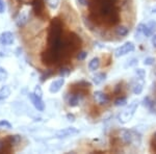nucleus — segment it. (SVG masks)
Returning a JSON list of instances; mask_svg holds the SVG:
<instances>
[{"label": "nucleus", "mask_w": 156, "mask_h": 154, "mask_svg": "<svg viewBox=\"0 0 156 154\" xmlns=\"http://www.w3.org/2000/svg\"><path fill=\"white\" fill-rule=\"evenodd\" d=\"M144 90V79H140V81H137L133 83V87H132V92L133 94L135 95H140V93L143 92Z\"/></svg>", "instance_id": "f3484780"}, {"label": "nucleus", "mask_w": 156, "mask_h": 154, "mask_svg": "<svg viewBox=\"0 0 156 154\" xmlns=\"http://www.w3.org/2000/svg\"><path fill=\"white\" fill-rule=\"evenodd\" d=\"M62 59V53L58 50H55L53 48H48L47 50L41 53V60L43 64L46 66H53L56 65L59 60Z\"/></svg>", "instance_id": "f03ea898"}, {"label": "nucleus", "mask_w": 156, "mask_h": 154, "mask_svg": "<svg viewBox=\"0 0 156 154\" xmlns=\"http://www.w3.org/2000/svg\"><path fill=\"white\" fill-rule=\"evenodd\" d=\"M137 106H138L137 101H133L131 104H129V106H128L122 113H120V115H119V121H120V122L123 123V124L129 122V121L132 119L133 115L135 113V110H136Z\"/></svg>", "instance_id": "20e7f679"}, {"label": "nucleus", "mask_w": 156, "mask_h": 154, "mask_svg": "<svg viewBox=\"0 0 156 154\" xmlns=\"http://www.w3.org/2000/svg\"><path fill=\"white\" fill-rule=\"evenodd\" d=\"M151 42H152V45L156 48V34H153L152 36V40H151Z\"/></svg>", "instance_id": "58836bf2"}, {"label": "nucleus", "mask_w": 156, "mask_h": 154, "mask_svg": "<svg viewBox=\"0 0 156 154\" xmlns=\"http://www.w3.org/2000/svg\"><path fill=\"white\" fill-rule=\"evenodd\" d=\"M67 103H68V105L71 107L77 106L78 103H79V96L71 93V95H69V97L67 98Z\"/></svg>", "instance_id": "dca6fc26"}, {"label": "nucleus", "mask_w": 156, "mask_h": 154, "mask_svg": "<svg viewBox=\"0 0 156 154\" xmlns=\"http://www.w3.org/2000/svg\"><path fill=\"white\" fill-rule=\"evenodd\" d=\"M126 103H127V98L124 97V96H120V97H118L115 100V106H124V105H126Z\"/></svg>", "instance_id": "5701e85b"}, {"label": "nucleus", "mask_w": 156, "mask_h": 154, "mask_svg": "<svg viewBox=\"0 0 156 154\" xmlns=\"http://www.w3.org/2000/svg\"><path fill=\"white\" fill-rule=\"evenodd\" d=\"M53 74H54L53 71H50V70H46V72H44L41 75V77H40V80H41V82H45L50 76H52Z\"/></svg>", "instance_id": "b1692460"}, {"label": "nucleus", "mask_w": 156, "mask_h": 154, "mask_svg": "<svg viewBox=\"0 0 156 154\" xmlns=\"http://www.w3.org/2000/svg\"><path fill=\"white\" fill-rule=\"evenodd\" d=\"M152 104H153V101H151L149 97H146L145 99H144V105H145L146 107L149 108V109H150L151 107H152Z\"/></svg>", "instance_id": "c85d7f7f"}, {"label": "nucleus", "mask_w": 156, "mask_h": 154, "mask_svg": "<svg viewBox=\"0 0 156 154\" xmlns=\"http://www.w3.org/2000/svg\"><path fill=\"white\" fill-rule=\"evenodd\" d=\"M64 84H65L64 77L58 78V79L52 81V83L50 84V87H49L50 93H52V94H56V93H58L59 91L62 90V85H64Z\"/></svg>", "instance_id": "2eb2a0df"}, {"label": "nucleus", "mask_w": 156, "mask_h": 154, "mask_svg": "<svg viewBox=\"0 0 156 154\" xmlns=\"http://www.w3.org/2000/svg\"><path fill=\"white\" fill-rule=\"evenodd\" d=\"M133 133L131 131L127 130V129H122L120 131V134H119V138L121 140V142L125 145H129L133 142Z\"/></svg>", "instance_id": "1a4fd4ad"}, {"label": "nucleus", "mask_w": 156, "mask_h": 154, "mask_svg": "<svg viewBox=\"0 0 156 154\" xmlns=\"http://www.w3.org/2000/svg\"><path fill=\"white\" fill-rule=\"evenodd\" d=\"M12 149V146L7 142L6 138L0 140V152H9Z\"/></svg>", "instance_id": "a211bd4d"}, {"label": "nucleus", "mask_w": 156, "mask_h": 154, "mask_svg": "<svg viewBox=\"0 0 156 154\" xmlns=\"http://www.w3.org/2000/svg\"><path fill=\"white\" fill-rule=\"evenodd\" d=\"M28 97H29L30 101H31L32 105L36 107V109H37L39 112H44L45 110V103H44V101L42 100L41 97L37 96L34 93H29Z\"/></svg>", "instance_id": "6e6552de"}, {"label": "nucleus", "mask_w": 156, "mask_h": 154, "mask_svg": "<svg viewBox=\"0 0 156 154\" xmlns=\"http://www.w3.org/2000/svg\"><path fill=\"white\" fill-rule=\"evenodd\" d=\"M122 83H118L117 85H115V90H114V93L115 95H120L121 94V92H122Z\"/></svg>", "instance_id": "473e14b6"}, {"label": "nucleus", "mask_w": 156, "mask_h": 154, "mask_svg": "<svg viewBox=\"0 0 156 154\" xmlns=\"http://www.w3.org/2000/svg\"><path fill=\"white\" fill-rule=\"evenodd\" d=\"M94 99L100 105L107 104L109 102V97L105 93L101 92V91H97V92L94 93Z\"/></svg>", "instance_id": "4468645a"}, {"label": "nucleus", "mask_w": 156, "mask_h": 154, "mask_svg": "<svg viewBox=\"0 0 156 154\" xmlns=\"http://www.w3.org/2000/svg\"><path fill=\"white\" fill-rule=\"evenodd\" d=\"M135 73H136V75H137V78L144 79V77H145V75H146V73H145L144 70H143V69H137L136 71H135Z\"/></svg>", "instance_id": "2f4dec72"}, {"label": "nucleus", "mask_w": 156, "mask_h": 154, "mask_svg": "<svg viewBox=\"0 0 156 154\" xmlns=\"http://www.w3.org/2000/svg\"><path fill=\"white\" fill-rule=\"evenodd\" d=\"M45 1H46V4L51 9H55L59 4V0H45Z\"/></svg>", "instance_id": "393cba45"}, {"label": "nucleus", "mask_w": 156, "mask_h": 154, "mask_svg": "<svg viewBox=\"0 0 156 154\" xmlns=\"http://www.w3.org/2000/svg\"><path fill=\"white\" fill-rule=\"evenodd\" d=\"M128 32H129V29H128L126 26H124V25H120V26L117 27V29H115V34H117L118 37H125L128 34Z\"/></svg>", "instance_id": "412c9836"}, {"label": "nucleus", "mask_w": 156, "mask_h": 154, "mask_svg": "<svg viewBox=\"0 0 156 154\" xmlns=\"http://www.w3.org/2000/svg\"><path fill=\"white\" fill-rule=\"evenodd\" d=\"M7 76H9V74H7L6 70L4 69V68L0 67V82L5 81L7 79Z\"/></svg>", "instance_id": "a878e982"}, {"label": "nucleus", "mask_w": 156, "mask_h": 154, "mask_svg": "<svg viewBox=\"0 0 156 154\" xmlns=\"http://www.w3.org/2000/svg\"><path fill=\"white\" fill-rule=\"evenodd\" d=\"M70 91L73 94H76V95H81V96H85L89 93V90L90 89L92 84L89 81H85V80H81L79 82L74 83L73 85H70Z\"/></svg>", "instance_id": "7ed1b4c3"}, {"label": "nucleus", "mask_w": 156, "mask_h": 154, "mask_svg": "<svg viewBox=\"0 0 156 154\" xmlns=\"http://www.w3.org/2000/svg\"><path fill=\"white\" fill-rule=\"evenodd\" d=\"M156 30V22L150 21L148 24H142V32L146 37H152Z\"/></svg>", "instance_id": "f8f14e48"}, {"label": "nucleus", "mask_w": 156, "mask_h": 154, "mask_svg": "<svg viewBox=\"0 0 156 154\" xmlns=\"http://www.w3.org/2000/svg\"><path fill=\"white\" fill-rule=\"evenodd\" d=\"M28 19H29V16H28V11L24 9V11L20 12L19 15L17 16L16 18V24L18 27H23L25 24L28 22Z\"/></svg>", "instance_id": "ddd939ff"}, {"label": "nucleus", "mask_w": 156, "mask_h": 154, "mask_svg": "<svg viewBox=\"0 0 156 154\" xmlns=\"http://www.w3.org/2000/svg\"><path fill=\"white\" fill-rule=\"evenodd\" d=\"M45 3H46L45 0H32L30 2L32 11H34L37 17L41 19L45 18Z\"/></svg>", "instance_id": "39448f33"}, {"label": "nucleus", "mask_w": 156, "mask_h": 154, "mask_svg": "<svg viewBox=\"0 0 156 154\" xmlns=\"http://www.w3.org/2000/svg\"><path fill=\"white\" fill-rule=\"evenodd\" d=\"M151 110H152V112H154L155 110V113H156V100L155 101H153V104H152V107L150 108Z\"/></svg>", "instance_id": "ea45409f"}, {"label": "nucleus", "mask_w": 156, "mask_h": 154, "mask_svg": "<svg viewBox=\"0 0 156 154\" xmlns=\"http://www.w3.org/2000/svg\"><path fill=\"white\" fill-rule=\"evenodd\" d=\"M79 132L75 127H68V128H64V129L59 130L56 132V138H68V136H72L74 134H77Z\"/></svg>", "instance_id": "9d476101"}, {"label": "nucleus", "mask_w": 156, "mask_h": 154, "mask_svg": "<svg viewBox=\"0 0 156 154\" xmlns=\"http://www.w3.org/2000/svg\"><path fill=\"white\" fill-rule=\"evenodd\" d=\"M15 42V36L11 31H3L0 34V45L1 46H11Z\"/></svg>", "instance_id": "0eeeda50"}, {"label": "nucleus", "mask_w": 156, "mask_h": 154, "mask_svg": "<svg viewBox=\"0 0 156 154\" xmlns=\"http://www.w3.org/2000/svg\"><path fill=\"white\" fill-rule=\"evenodd\" d=\"M11 95V89L7 85H3L0 89V99H6Z\"/></svg>", "instance_id": "4be33fe9"}, {"label": "nucleus", "mask_w": 156, "mask_h": 154, "mask_svg": "<svg viewBox=\"0 0 156 154\" xmlns=\"http://www.w3.org/2000/svg\"><path fill=\"white\" fill-rule=\"evenodd\" d=\"M5 12V2L4 0H0V14H3Z\"/></svg>", "instance_id": "f704fd0d"}, {"label": "nucleus", "mask_w": 156, "mask_h": 154, "mask_svg": "<svg viewBox=\"0 0 156 154\" xmlns=\"http://www.w3.org/2000/svg\"><path fill=\"white\" fill-rule=\"evenodd\" d=\"M70 73H71V70L69 69V68L67 67H62L59 69V75L62 77H67L70 75Z\"/></svg>", "instance_id": "bb28decb"}, {"label": "nucleus", "mask_w": 156, "mask_h": 154, "mask_svg": "<svg viewBox=\"0 0 156 154\" xmlns=\"http://www.w3.org/2000/svg\"><path fill=\"white\" fill-rule=\"evenodd\" d=\"M106 79V74L105 73H97L94 77H93V81L95 84H101V83Z\"/></svg>", "instance_id": "aec40b11"}, {"label": "nucleus", "mask_w": 156, "mask_h": 154, "mask_svg": "<svg viewBox=\"0 0 156 154\" xmlns=\"http://www.w3.org/2000/svg\"><path fill=\"white\" fill-rule=\"evenodd\" d=\"M78 2H79L81 5H89V3H90L87 0H78Z\"/></svg>", "instance_id": "4c0bfd02"}, {"label": "nucleus", "mask_w": 156, "mask_h": 154, "mask_svg": "<svg viewBox=\"0 0 156 154\" xmlns=\"http://www.w3.org/2000/svg\"><path fill=\"white\" fill-rule=\"evenodd\" d=\"M34 94H36L37 96H39V97H41V98H42V96H43V91H42V88L40 87V85H37V87L34 88Z\"/></svg>", "instance_id": "7c9ffc66"}, {"label": "nucleus", "mask_w": 156, "mask_h": 154, "mask_svg": "<svg viewBox=\"0 0 156 154\" xmlns=\"http://www.w3.org/2000/svg\"><path fill=\"white\" fill-rule=\"evenodd\" d=\"M154 62H155V59H153V57H147V59H145L144 64L146 66H152L153 64H154Z\"/></svg>", "instance_id": "72a5a7b5"}, {"label": "nucleus", "mask_w": 156, "mask_h": 154, "mask_svg": "<svg viewBox=\"0 0 156 154\" xmlns=\"http://www.w3.org/2000/svg\"><path fill=\"white\" fill-rule=\"evenodd\" d=\"M100 67V59L99 57H94L90 62L89 63V69L90 71H96L99 69Z\"/></svg>", "instance_id": "6ab92c4d"}, {"label": "nucleus", "mask_w": 156, "mask_h": 154, "mask_svg": "<svg viewBox=\"0 0 156 154\" xmlns=\"http://www.w3.org/2000/svg\"><path fill=\"white\" fill-rule=\"evenodd\" d=\"M0 127L11 129V128H12V124L7 120H0Z\"/></svg>", "instance_id": "cd10ccee"}, {"label": "nucleus", "mask_w": 156, "mask_h": 154, "mask_svg": "<svg viewBox=\"0 0 156 154\" xmlns=\"http://www.w3.org/2000/svg\"><path fill=\"white\" fill-rule=\"evenodd\" d=\"M105 23H106L108 26H112V25H115L120 22V14L118 12V9H115L112 13H110L109 15L104 19Z\"/></svg>", "instance_id": "9b49d317"}, {"label": "nucleus", "mask_w": 156, "mask_h": 154, "mask_svg": "<svg viewBox=\"0 0 156 154\" xmlns=\"http://www.w3.org/2000/svg\"><path fill=\"white\" fill-rule=\"evenodd\" d=\"M62 31H64V24L59 18H54L51 20V23L48 28V36H47V43L50 48L58 50L62 53V48L64 45L62 39Z\"/></svg>", "instance_id": "f257e3e1"}, {"label": "nucleus", "mask_w": 156, "mask_h": 154, "mask_svg": "<svg viewBox=\"0 0 156 154\" xmlns=\"http://www.w3.org/2000/svg\"><path fill=\"white\" fill-rule=\"evenodd\" d=\"M87 56V53L85 51H80V52H78V54H77V59L78 60H83L85 59V57Z\"/></svg>", "instance_id": "c756f323"}, {"label": "nucleus", "mask_w": 156, "mask_h": 154, "mask_svg": "<svg viewBox=\"0 0 156 154\" xmlns=\"http://www.w3.org/2000/svg\"><path fill=\"white\" fill-rule=\"evenodd\" d=\"M151 150L156 153V140H154V138L151 140Z\"/></svg>", "instance_id": "c9c22d12"}, {"label": "nucleus", "mask_w": 156, "mask_h": 154, "mask_svg": "<svg viewBox=\"0 0 156 154\" xmlns=\"http://www.w3.org/2000/svg\"><path fill=\"white\" fill-rule=\"evenodd\" d=\"M134 49H135V47L132 42H126L125 44H123L122 46L118 47L117 49L115 50V57L124 56V55L134 51Z\"/></svg>", "instance_id": "423d86ee"}, {"label": "nucleus", "mask_w": 156, "mask_h": 154, "mask_svg": "<svg viewBox=\"0 0 156 154\" xmlns=\"http://www.w3.org/2000/svg\"><path fill=\"white\" fill-rule=\"evenodd\" d=\"M67 119L69 121H71V122H74V121H75V117H74V115H72V113H68Z\"/></svg>", "instance_id": "e433bc0d"}, {"label": "nucleus", "mask_w": 156, "mask_h": 154, "mask_svg": "<svg viewBox=\"0 0 156 154\" xmlns=\"http://www.w3.org/2000/svg\"><path fill=\"white\" fill-rule=\"evenodd\" d=\"M154 138V140H156V132L154 133V134H153V138Z\"/></svg>", "instance_id": "a19ab883"}]
</instances>
